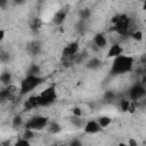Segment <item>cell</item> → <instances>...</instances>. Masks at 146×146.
<instances>
[{
  "label": "cell",
  "instance_id": "1",
  "mask_svg": "<svg viewBox=\"0 0 146 146\" xmlns=\"http://www.w3.org/2000/svg\"><path fill=\"white\" fill-rule=\"evenodd\" d=\"M133 64H135V58L132 56L122 54V55L113 58L110 73H111V75H121V74L128 73L132 70Z\"/></svg>",
  "mask_w": 146,
  "mask_h": 146
},
{
  "label": "cell",
  "instance_id": "2",
  "mask_svg": "<svg viewBox=\"0 0 146 146\" xmlns=\"http://www.w3.org/2000/svg\"><path fill=\"white\" fill-rule=\"evenodd\" d=\"M112 24H113V30L117 34H120L122 36L130 35V33L133 32V30H132L133 23H132L131 18L127 14H117V15H115L112 18Z\"/></svg>",
  "mask_w": 146,
  "mask_h": 146
},
{
  "label": "cell",
  "instance_id": "3",
  "mask_svg": "<svg viewBox=\"0 0 146 146\" xmlns=\"http://www.w3.org/2000/svg\"><path fill=\"white\" fill-rule=\"evenodd\" d=\"M44 81V78L40 75H33V74H26V76L21 81L19 84V95L24 96L34 90L36 87H39Z\"/></svg>",
  "mask_w": 146,
  "mask_h": 146
},
{
  "label": "cell",
  "instance_id": "4",
  "mask_svg": "<svg viewBox=\"0 0 146 146\" xmlns=\"http://www.w3.org/2000/svg\"><path fill=\"white\" fill-rule=\"evenodd\" d=\"M56 98H57V94H56L55 86L47 87L44 90H42L38 95V99H39V105L40 106H49L56 100Z\"/></svg>",
  "mask_w": 146,
  "mask_h": 146
},
{
  "label": "cell",
  "instance_id": "5",
  "mask_svg": "<svg viewBox=\"0 0 146 146\" xmlns=\"http://www.w3.org/2000/svg\"><path fill=\"white\" fill-rule=\"evenodd\" d=\"M49 123V120L47 116L43 115H35L33 117H31L26 123H25V129H30V130H41L43 128H47Z\"/></svg>",
  "mask_w": 146,
  "mask_h": 146
},
{
  "label": "cell",
  "instance_id": "6",
  "mask_svg": "<svg viewBox=\"0 0 146 146\" xmlns=\"http://www.w3.org/2000/svg\"><path fill=\"white\" fill-rule=\"evenodd\" d=\"M146 96V88L143 84H135L129 89L130 100H139Z\"/></svg>",
  "mask_w": 146,
  "mask_h": 146
},
{
  "label": "cell",
  "instance_id": "7",
  "mask_svg": "<svg viewBox=\"0 0 146 146\" xmlns=\"http://www.w3.org/2000/svg\"><path fill=\"white\" fill-rule=\"evenodd\" d=\"M78 50H79V42L73 41L67 46H65V48L63 49V57L66 59H73L76 56Z\"/></svg>",
  "mask_w": 146,
  "mask_h": 146
},
{
  "label": "cell",
  "instance_id": "8",
  "mask_svg": "<svg viewBox=\"0 0 146 146\" xmlns=\"http://www.w3.org/2000/svg\"><path fill=\"white\" fill-rule=\"evenodd\" d=\"M103 128L100 127V124L98 123L97 120H90V121H87L83 125V131L86 133H89V135H95V133H98Z\"/></svg>",
  "mask_w": 146,
  "mask_h": 146
},
{
  "label": "cell",
  "instance_id": "9",
  "mask_svg": "<svg viewBox=\"0 0 146 146\" xmlns=\"http://www.w3.org/2000/svg\"><path fill=\"white\" fill-rule=\"evenodd\" d=\"M16 91H17V88L13 84H8L6 86V88L2 89L1 94H0V97L2 99H13L15 96H16Z\"/></svg>",
  "mask_w": 146,
  "mask_h": 146
},
{
  "label": "cell",
  "instance_id": "10",
  "mask_svg": "<svg viewBox=\"0 0 146 146\" xmlns=\"http://www.w3.org/2000/svg\"><path fill=\"white\" fill-rule=\"evenodd\" d=\"M67 11H68V9H66V8H62V9H59V10H57V11L55 13L54 17H52L54 24H56V25L63 24L64 21H65V18H66V16H67Z\"/></svg>",
  "mask_w": 146,
  "mask_h": 146
},
{
  "label": "cell",
  "instance_id": "11",
  "mask_svg": "<svg viewBox=\"0 0 146 146\" xmlns=\"http://www.w3.org/2000/svg\"><path fill=\"white\" fill-rule=\"evenodd\" d=\"M39 99H38V95H33V96H30L23 104V107L24 110H33L35 107H39Z\"/></svg>",
  "mask_w": 146,
  "mask_h": 146
},
{
  "label": "cell",
  "instance_id": "12",
  "mask_svg": "<svg viewBox=\"0 0 146 146\" xmlns=\"http://www.w3.org/2000/svg\"><path fill=\"white\" fill-rule=\"evenodd\" d=\"M122 54H123L122 46L119 44V43H114V44H112L110 47V49L107 51V57L108 58H115V57H117V56H120Z\"/></svg>",
  "mask_w": 146,
  "mask_h": 146
},
{
  "label": "cell",
  "instance_id": "13",
  "mask_svg": "<svg viewBox=\"0 0 146 146\" xmlns=\"http://www.w3.org/2000/svg\"><path fill=\"white\" fill-rule=\"evenodd\" d=\"M94 44L97 46L99 49H100V48H104V47L107 44V39H106V36H105L103 33H97V34L94 36Z\"/></svg>",
  "mask_w": 146,
  "mask_h": 146
},
{
  "label": "cell",
  "instance_id": "14",
  "mask_svg": "<svg viewBox=\"0 0 146 146\" xmlns=\"http://www.w3.org/2000/svg\"><path fill=\"white\" fill-rule=\"evenodd\" d=\"M100 65H102V62H100L98 58H96V57L91 58V59L87 63V67H88V68H91V70H97V68L100 67Z\"/></svg>",
  "mask_w": 146,
  "mask_h": 146
},
{
  "label": "cell",
  "instance_id": "15",
  "mask_svg": "<svg viewBox=\"0 0 146 146\" xmlns=\"http://www.w3.org/2000/svg\"><path fill=\"white\" fill-rule=\"evenodd\" d=\"M97 121H98V123L100 124V127H102L103 129H104V128H107V127L111 124V122H112L111 117H110V116H106V115L99 116V117L97 119Z\"/></svg>",
  "mask_w": 146,
  "mask_h": 146
},
{
  "label": "cell",
  "instance_id": "16",
  "mask_svg": "<svg viewBox=\"0 0 146 146\" xmlns=\"http://www.w3.org/2000/svg\"><path fill=\"white\" fill-rule=\"evenodd\" d=\"M47 129H48V131L50 133H58L62 130L60 125L57 122H49L48 125H47Z\"/></svg>",
  "mask_w": 146,
  "mask_h": 146
},
{
  "label": "cell",
  "instance_id": "17",
  "mask_svg": "<svg viewBox=\"0 0 146 146\" xmlns=\"http://www.w3.org/2000/svg\"><path fill=\"white\" fill-rule=\"evenodd\" d=\"M41 25H42V21L40 19V18H33L32 21H31V23H30V27H31V30L32 31H38L40 27H41Z\"/></svg>",
  "mask_w": 146,
  "mask_h": 146
},
{
  "label": "cell",
  "instance_id": "18",
  "mask_svg": "<svg viewBox=\"0 0 146 146\" xmlns=\"http://www.w3.org/2000/svg\"><path fill=\"white\" fill-rule=\"evenodd\" d=\"M0 80H1V82H2L5 86H8V84H10V82H11V74L8 73V72H3V73H1V75H0Z\"/></svg>",
  "mask_w": 146,
  "mask_h": 146
},
{
  "label": "cell",
  "instance_id": "19",
  "mask_svg": "<svg viewBox=\"0 0 146 146\" xmlns=\"http://www.w3.org/2000/svg\"><path fill=\"white\" fill-rule=\"evenodd\" d=\"M131 39H133L135 41H141L143 40V38H144V35H143V32L141 31H139V30H136V31H133L132 33H130V35H129Z\"/></svg>",
  "mask_w": 146,
  "mask_h": 146
},
{
  "label": "cell",
  "instance_id": "20",
  "mask_svg": "<svg viewBox=\"0 0 146 146\" xmlns=\"http://www.w3.org/2000/svg\"><path fill=\"white\" fill-rule=\"evenodd\" d=\"M72 123L75 125V127H83L84 125V120L81 117V116H75V115H73V117H72Z\"/></svg>",
  "mask_w": 146,
  "mask_h": 146
},
{
  "label": "cell",
  "instance_id": "21",
  "mask_svg": "<svg viewBox=\"0 0 146 146\" xmlns=\"http://www.w3.org/2000/svg\"><path fill=\"white\" fill-rule=\"evenodd\" d=\"M130 102L129 99H121L119 105H120V108L122 112H128V108H129V105H130Z\"/></svg>",
  "mask_w": 146,
  "mask_h": 146
},
{
  "label": "cell",
  "instance_id": "22",
  "mask_svg": "<svg viewBox=\"0 0 146 146\" xmlns=\"http://www.w3.org/2000/svg\"><path fill=\"white\" fill-rule=\"evenodd\" d=\"M29 50H30L33 55H35V54H38V52L40 51V44H39L38 42H32V43H30V46H29Z\"/></svg>",
  "mask_w": 146,
  "mask_h": 146
},
{
  "label": "cell",
  "instance_id": "23",
  "mask_svg": "<svg viewBox=\"0 0 146 146\" xmlns=\"http://www.w3.org/2000/svg\"><path fill=\"white\" fill-rule=\"evenodd\" d=\"M39 73H40V68H39V66H36V65H31V66L29 67V70H27V73H26V74L40 75Z\"/></svg>",
  "mask_w": 146,
  "mask_h": 146
},
{
  "label": "cell",
  "instance_id": "24",
  "mask_svg": "<svg viewBox=\"0 0 146 146\" xmlns=\"http://www.w3.org/2000/svg\"><path fill=\"white\" fill-rule=\"evenodd\" d=\"M137 106H138L137 102L136 100H131L130 102V105H129V108H128V112L129 113H135L136 110H137Z\"/></svg>",
  "mask_w": 146,
  "mask_h": 146
},
{
  "label": "cell",
  "instance_id": "25",
  "mask_svg": "<svg viewBox=\"0 0 146 146\" xmlns=\"http://www.w3.org/2000/svg\"><path fill=\"white\" fill-rule=\"evenodd\" d=\"M22 124H23L22 117H21L19 115H16V116L14 117V120H13V125H14V127H21Z\"/></svg>",
  "mask_w": 146,
  "mask_h": 146
},
{
  "label": "cell",
  "instance_id": "26",
  "mask_svg": "<svg viewBox=\"0 0 146 146\" xmlns=\"http://www.w3.org/2000/svg\"><path fill=\"white\" fill-rule=\"evenodd\" d=\"M15 145H16V146H21V145H26V146H29V145H30V141H29V139H26V138L22 137V139L17 140Z\"/></svg>",
  "mask_w": 146,
  "mask_h": 146
},
{
  "label": "cell",
  "instance_id": "27",
  "mask_svg": "<svg viewBox=\"0 0 146 146\" xmlns=\"http://www.w3.org/2000/svg\"><path fill=\"white\" fill-rule=\"evenodd\" d=\"M72 112H73V115H75V116H82V111L79 107H74L72 110Z\"/></svg>",
  "mask_w": 146,
  "mask_h": 146
},
{
  "label": "cell",
  "instance_id": "28",
  "mask_svg": "<svg viewBox=\"0 0 146 146\" xmlns=\"http://www.w3.org/2000/svg\"><path fill=\"white\" fill-rule=\"evenodd\" d=\"M5 33H6V31H5L3 29H1V30H0V40H3V38H5Z\"/></svg>",
  "mask_w": 146,
  "mask_h": 146
},
{
  "label": "cell",
  "instance_id": "29",
  "mask_svg": "<svg viewBox=\"0 0 146 146\" xmlns=\"http://www.w3.org/2000/svg\"><path fill=\"white\" fill-rule=\"evenodd\" d=\"M128 144H129V145H137V141H135L133 139H130V140L128 141Z\"/></svg>",
  "mask_w": 146,
  "mask_h": 146
},
{
  "label": "cell",
  "instance_id": "30",
  "mask_svg": "<svg viewBox=\"0 0 146 146\" xmlns=\"http://www.w3.org/2000/svg\"><path fill=\"white\" fill-rule=\"evenodd\" d=\"M143 9H144V10H146V0H144V1H143Z\"/></svg>",
  "mask_w": 146,
  "mask_h": 146
},
{
  "label": "cell",
  "instance_id": "31",
  "mask_svg": "<svg viewBox=\"0 0 146 146\" xmlns=\"http://www.w3.org/2000/svg\"><path fill=\"white\" fill-rule=\"evenodd\" d=\"M71 144H72V145H80V141H76V140H74V141H72Z\"/></svg>",
  "mask_w": 146,
  "mask_h": 146
},
{
  "label": "cell",
  "instance_id": "32",
  "mask_svg": "<svg viewBox=\"0 0 146 146\" xmlns=\"http://www.w3.org/2000/svg\"><path fill=\"white\" fill-rule=\"evenodd\" d=\"M15 2H16V3H23L24 0H15Z\"/></svg>",
  "mask_w": 146,
  "mask_h": 146
},
{
  "label": "cell",
  "instance_id": "33",
  "mask_svg": "<svg viewBox=\"0 0 146 146\" xmlns=\"http://www.w3.org/2000/svg\"><path fill=\"white\" fill-rule=\"evenodd\" d=\"M140 1H144V0H140Z\"/></svg>",
  "mask_w": 146,
  "mask_h": 146
}]
</instances>
